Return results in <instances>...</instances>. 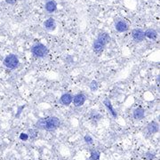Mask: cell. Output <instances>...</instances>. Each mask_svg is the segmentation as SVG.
<instances>
[{
	"mask_svg": "<svg viewBox=\"0 0 160 160\" xmlns=\"http://www.w3.org/2000/svg\"><path fill=\"white\" fill-rule=\"evenodd\" d=\"M89 87H90L91 91H93V92H96V91L99 89V83H98L96 80H93V81L91 82Z\"/></svg>",
	"mask_w": 160,
	"mask_h": 160,
	"instance_id": "18",
	"label": "cell"
},
{
	"mask_svg": "<svg viewBox=\"0 0 160 160\" xmlns=\"http://www.w3.org/2000/svg\"><path fill=\"white\" fill-rule=\"evenodd\" d=\"M30 52L32 53V55L36 58H45L49 53L48 48L42 43L34 44L30 48Z\"/></svg>",
	"mask_w": 160,
	"mask_h": 160,
	"instance_id": "2",
	"label": "cell"
},
{
	"mask_svg": "<svg viewBox=\"0 0 160 160\" xmlns=\"http://www.w3.org/2000/svg\"><path fill=\"white\" fill-rule=\"evenodd\" d=\"M114 26H115V29L119 33L126 32L129 29L128 23L124 19H117L115 21V25Z\"/></svg>",
	"mask_w": 160,
	"mask_h": 160,
	"instance_id": "4",
	"label": "cell"
},
{
	"mask_svg": "<svg viewBox=\"0 0 160 160\" xmlns=\"http://www.w3.org/2000/svg\"><path fill=\"white\" fill-rule=\"evenodd\" d=\"M103 104L104 106L106 107V108L108 110V112L111 114V116L114 117V118H117V111L115 110V108H113V105L111 104V102L108 98H106L104 99L103 101Z\"/></svg>",
	"mask_w": 160,
	"mask_h": 160,
	"instance_id": "9",
	"label": "cell"
},
{
	"mask_svg": "<svg viewBox=\"0 0 160 160\" xmlns=\"http://www.w3.org/2000/svg\"><path fill=\"white\" fill-rule=\"evenodd\" d=\"M72 99H73V95L69 93H63L61 98H60V102L62 105L64 106H69L72 103Z\"/></svg>",
	"mask_w": 160,
	"mask_h": 160,
	"instance_id": "8",
	"label": "cell"
},
{
	"mask_svg": "<svg viewBox=\"0 0 160 160\" xmlns=\"http://www.w3.org/2000/svg\"><path fill=\"white\" fill-rule=\"evenodd\" d=\"M131 34L133 41H135L136 43H141L146 38L144 35V31L141 28H133Z\"/></svg>",
	"mask_w": 160,
	"mask_h": 160,
	"instance_id": "5",
	"label": "cell"
},
{
	"mask_svg": "<svg viewBox=\"0 0 160 160\" xmlns=\"http://www.w3.org/2000/svg\"><path fill=\"white\" fill-rule=\"evenodd\" d=\"M84 142L87 143L88 145H91V144L93 143V137H92L91 135H89V134L84 135Z\"/></svg>",
	"mask_w": 160,
	"mask_h": 160,
	"instance_id": "20",
	"label": "cell"
},
{
	"mask_svg": "<svg viewBox=\"0 0 160 160\" xmlns=\"http://www.w3.org/2000/svg\"><path fill=\"white\" fill-rule=\"evenodd\" d=\"M100 157H101V152L96 150H91V156L88 160H99Z\"/></svg>",
	"mask_w": 160,
	"mask_h": 160,
	"instance_id": "16",
	"label": "cell"
},
{
	"mask_svg": "<svg viewBox=\"0 0 160 160\" xmlns=\"http://www.w3.org/2000/svg\"><path fill=\"white\" fill-rule=\"evenodd\" d=\"M107 45H105L103 42H102L101 40H99L98 38H96L93 44V52L96 53V54H101V53L103 52L105 46Z\"/></svg>",
	"mask_w": 160,
	"mask_h": 160,
	"instance_id": "7",
	"label": "cell"
},
{
	"mask_svg": "<svg viewBox=\"0 0 160 160\" xmlns=\"http://www.w3.org/2000/svg\"><path fill=\"white\" fill-rule=\"evenodd\" d=\"M91 118L92 119H99V118H101V115L98 112H96V111H92V113H91Z\"/></svg>",
	"mask_w": 160,
	"mask_h": 160,
	"instance_id": "21",
	"label": "cell"
},
{
	"mask_svg": "<svg viewBox=\"0 0 160 160\" xmlns=\"http://www.w3.org/2000/svg\"><path fill=\"white\" fill-rule=\"evenodd\" d=\"M44 28L48 30V31H53L56 28V22L53 18H49L47 20H46L43 23Z\"/></svg>",
	"mask_w": 160,
	"mask_h": 160,
	"instance_id": "11",
	"label": "cell"
},
{
	"mask_svg": "<svg viewBox=\"0 0 160 160\" xmlns=\"http://www.w3.org/2000/svg\"><path fill=\"white\" fill-rule=\"evenodd\" d=\"M86 101V96L85 94L79 93H77L73 96V99H72V102H73V105L75 107H81L84 104Z\"/></svg>",
	"mask_w": 160,
	"mask_h": 160,
	"instance_id": "6",
	"label": "cell"
},
{
	"mask_svg": "<svg viewBox=\"0 0 160 160\" xmlns=\"http://www.w3.org/2000/svg\"><path fill=\"white\" fill-rule=\"evenodd\" d=\"M25 108V105H23V106H21L18 108V110H17V114L15 115V117H20V115L22 114V111L23 110V108Z\"/></svg>",
	"mask_w": 160,
	"mask_h": 160,
	"instance_id": "23",
	"label": "cell"
},
{
	"mask_svg": "<svg viewBox=\"0 0 160 160\" xmlns=\"http://www.w3.org/2000/svg\"><path fill=\"white\" fill-rule=\"evenodd\" d=\"M133 117L136 120H141L145 117V110L142 108H136L133 110Z\"/></svg>",
	"mask_w": 160,
	"mask_h": 160,
	"instance_id": "10",
	"label": "cell"
},
{
	"mask_svg": "<svg viewBox=\"0 0 160 160\" xmlns=\"http://www.w3.org/2000/svg\"><path fill=\"white\" fill-rule=\"evenodd\" d=\"M97 38H98L99 40H101L102 42H103L105 45H108V42L110 41V37H109V35H108V33H106V32L100 33V34L98 35Z\"/></svg>",
	"mask_w": 160,
	"mask_h": 160,
	"instance_id": "15",
	"label": "cell"
},
{
	"mask_svg": "<svg viewBox=\"0 0 160 160\" xmlns=\"http://www.w3.org/2000/svg\"><path fill=\"white\" fill-rule=\"evenodd\" d=\"M60 126H61L60 119L54 116L40 118L35 124V127L37 129L46 130V131H54L57 128H59Z\"/></svg>",
	"mask_w": 160,
	"mask_h": 160,
	"instance_id": "1",
	"label": "cell"
},
{
	"mask_svg": "<svg viewBox=\"0 0 160 160\" xmlns=\"http://www.w3.org/2000/svg\"><path fill=\"white\" fill-rule=\"evenodd\" d=\"M144 35H145V37L150 39V40H156L157 37H158V32L156 29L154 28H147L145 31H144Z\"/></svg>",
	"mask_w": 160,
	"mask_h": 160,
	"instance_id": "13",
	"label": "cell"
},
{
	"mask_svg": "<svg viewBox=\"0 0 160 160\" xmlns=\"http://www.w3.org/2000/svg\"><path fill=\"white\" fill-rule=\"evenodd\" d=\"M18 0H5V2L8 4H15L17 3Z\"/></svg>",
	"mask_w": 160,
	"mask_h": 160,
	"instance_id": "24",
	"label": "cell"
},
{
	"mask_svg": "<svg viewBox=\"0 0 160 160\" xmlns=\"http://www.w3.org/2000/svg\"><path fill=\"white\" fill-rule=\"evenodd\" d=\"M28 138H30L31 140H35L38 135V132L37 129H28Z\"/></svg>",
	"mask_w": 160,
	"mask_h": 160,
	"instance_id": "17",
	"label": "cell"
},
{
	"mask_svg": "<svg viewBox=\"0 0 160 160\" xmlns=\"http://www.w3.org/2000/svg\"><path fill=\"white\" fill-rule=\"evenodd\" d=\"M147 131L150 134L157 133L159 131V125L156 121H152L147 126Z\"/></svg>",
	"mask_w": 160,
	"mask_h": 160,
	"instance_id": "14",
	"label": "cell"
},
{
	"mask_svg": "<svg viewBox=\"0 0 160 160\" xmlns=\"http://www.w3.org/2000/svg\"><path fill=\"white\" fill-rule=\"evenodd\" d=\"M28 139H29V138H28V133H22L20 134V140H21V141H27Z\"/></svg>",
	"mask_w": 160,
	"mask_h": 160,
	"instance_id": "22",
	"label": "cell"
},
{
	"mask_svg": "<svg viewBox=\"0 0 160 160\" xmlns=\"http://www.w3.org/2000/svg\"><path fill=\"white\" fill-rule=\"evenodd\" d=\"M147 160H153L156 158V154L154 152H151V151H148L144 154V157Z\"/></svg>",
	"mask_w": 160,
	"mask_h": 160,
	"instance_id": "19",
	"label": "cell"
},
{
	"mask_svg": "<svg viewBox=\"0 0 160 160\" xmlns=\"http://www.w3.org/2000/svg\"><path fill=\"white\" fill-rule=\"evenodd\" d=\"M4 65L8 70H16L20 65V61H19L18 56L13 53H10L6 55L5 58L4 59Z\"/></svg>",
	"mask_w": 160,
	"mask_h": 160,
	"instance_id": "3",
	"label": "cell"
},
{
	"mask_svg": "<svg viewBox=\"0 0 160 160\" xmlns=\"http://www.w3.org/2000/svg\"><path fill=\"white\" fill-rule=\"evenodd\" d=\"M45 9L47 13H52L57 10V4L54 0H49L45 4Z\"/></svg>",
	"mask_w": 160,
	"mask_h": 160,
	"instance_id": "12",
	"label": "cell"
}]
</instances>
